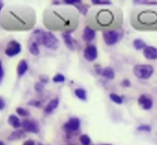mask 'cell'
<instances>
[{
  "mask_svg": "<svg viewBox=\"0 0 157 145\" xmlns=\"http://www.w3.org/2000/svg\"><path fill=\"white\" fill-rule=\"evenodd\" d=\"M86 18L87 26L103 32L120 29L123 24V13L117 8L94 9Z\"/></svg>",
  "mask_w": 157,
  "mask_h": 145,
  "instance_id": "1",
  "label": "cell"
},
{
  "mask_svg": "<svg viewBox=\"0 0 157 145\" xmlns=\"http://www.w3.org/2000/svg\"><path fill=\"white\" fill-rule=\"evenodd\" d=\"M44 22L50 30L72 32L78 28L80 19L74 9H54L45 12Z\"/></svg>",
  "mask_w": 157,
  "mask_h": 145,
  "instance_id": "2",
  "label": "cell"
},
{
  "mask_svg": "<svg viewBox=\"0 0 157 145\" xmlns=\"http://www.w3.org/2000/svg\"><path fill=\"white\" fill-rule=\"evenodd\" d=\"M131 26L140 32H157V10L134 9L130 13Z\"/></svg>",
  "mask_w": 157,
  "mask_h": 145,
  "instance_id": "3",
  "label": "cell"
},
{
  "mask_svg": "<svg viewBox=\"0 0 157 145\" xmlns=\"http://www.w3.org/2000/svg\"><path fill=\"white\" fill-rule=\"evenodd\" d=\"M30 41H33L39 45H44L51 50H56L59 47V41L56 36L51 32H45L41 29H37L33 32Z\"/></svg>",
  "mask_w": 157,
  "mask_h": 145,
  "instance_id": "4",
  "label": "cell"
},
{
  "mask_svg": "<svg viewBox=\"0 0 157 145\" xmlns=\"http://www.w3.org/2000/svg\"><path fill=\"white\" fill-rule=\"evenodd\" d=\"M154 72V68L149 64H138L133 67L134 75L140 80H149Z\"/></svg>",
  "mask_w": 157,
  "mask_h": 145,
  "instance_id": "5",
  "label": "cell"
},
{
  "mask_svg": "<svg viewBox=\"0 0 157 145\" xmlns=\"http://www.w3.org/2000/svg\"><path fill=\"white\" fill-rule=\"evenodd\" d=\"M123 36H124V31L122 30V28L103 32L104 42L108 46H113L117 44L123 38Z\"/></svg>",
  "mask_w": 157,
  "mask_h": 145,
  "instance_id": "6",
  "label": "cell"
},
{
  "mask_svg": "<svg viewBox=\"0 0 157 145\" xmlns=\"http://www.w3.org/2000/svg\"><path fill=\"white\" fill-rule=\"evenodd\" d=\"M81 128V120L77 116L70 117L63 126L64 131L67 133V136H70L80 130Z\"/></svg>",
  "mask_w": 157,
  "mask_h": 145,
  "instance_id": "7",
  "label": "cell"
},
{
  "mask_svg": "<svg viewBox=\"0 0 157 145\" xmlns=\"http://www.w3.org/2000/svg\"><path fill=\"white\" fill-rule=\"evenodd\" d=\"M21 127L25 132L38 134L40 132V126L37 121L32 119H24L21 123Z\"/></svg>",
  "mask_w": 157,
  "mask_h": 145,
  "instance_id": "8",
  "label": "cell"
},
{
  "mask_svg": "<svg viewBox=\"0 0 157 145\" xmlns=\"http://www.w3.org/2000/svg\"><path fill=\"white\" fill-rule=\"evenodd\" d=\"M83 57L88 62H94L98 57V50L97 47L94 44H88L83 50Z\"/></svg>",
  "mask_w": 157,
  "mask_h": 145,
  "instance_id": "9",
  "label": "cell"
},
{
  "mask_svg": "<svg viewBox=\"0 0 157 145\" xmlns=\"http://www.w3.org/2000/svg\"><path fill=\"white\" fill-rule=\"evenodd\" d=\"M21 52V44L15 41V40H12L10 41L8 45H7V48L5 50V54L10 56V57H12V56H15L17 55H19L20 53Z\"/></svg>",
  "mask_w": 157,
  "mask_h": 145,
  "instance_id": "10",
  "label": "cell"
},
{
  "mask_svg": "<svg viewBox=\"0 0 157 145\" xmlns=\"http://www.w3.org/2000/svg\"><path fill=\"white\" fill-rule=\"evenodd\" d=\"M139 105L144 110H151L153 106V100L147 94H140L138 98Z\"/></svg>",
  "mask_w": 157,
  "mask_h": 145,
  "instance_id": "11",
  "label": "cell"
},
{
  "mask_svg": "<svg viewBox=\"0 0 157 145\" xmlns=\"http://www.w3.org/2000/svg\"><path fill=\"white\" fill-rule=\"evenodd\" d=\"M62 38L64 41L65 45L67 46V49H69L70 51H75L76 50V40L72 37L71 32H63L62 33Z\"/></svg>",
  "mask_w": 157,
  "mask_h": 145,
  "instance_id": "12",
  "label": "cell"
},
{
  "mask_svg": "<svg viewBox=\"0 0 157 145\" xmlns=\"http://www.w3.org/2000/svg\"><path fill=\"white\" fill-rule=\"evenodd\" d=\"M143 56L147 60H156L157 59V47L152 45H147L142 51Z\"/></svg>",
  "mask_w": 157,
  "mask_h": 145,
  "instance_id": "13",
  "label": "cell"
},
{
  "mask_svg": "<svg viewBox=\"0 0 157 145\" xmlns=\"http://www.w3.org/2000/svg\"><path fill=\"white\" fill-rule=\"evenodd\" d=\"M96 37V31L89 26H85L82 32V39L86 43H91Z\"/></svg>",
  "mask_w": 157,
  "mask_h": 145,
  "instance_id": "14",
  "label": "cell"
},
{
  "mask_svg": "<svg viewBox=\"0 0 157 145\" xmlns=\"http://www.w3.org/2000/svg\"><path fill=\"white\" fill-rule=\"evenodd\" d=\"M58 105H59V99H58V98H54V99H52V100L45 105V107H44V114H47V115L52 114V113L58 107Z\"/></svg>",
  "mask_w": 157,
  "mask_h": 145,
  "instance_id": "15",
  "label": "cell"
},
{
  "mask_svg": "<svg viewBox=\"0 0 157 145\" xmlns=\"http://www.w3.org/2000/svg\"><path fill=\"white\" fill-rule=\"evenodd\" d=\"M28 70V62L25 59H21L17 67V74L19 77H22Z\"/></svg>",
  "mask_w": 157,
  "mask_h": 145,
  "instance_id": "16",
  "label": "cell"
},
{
  "mask_svg": "<svg viewBox=\"0 0 157 145\" xmlns=\"http://www.w3.org/2000/svg\"><path fill=\"white\" fill-rule=\"evenodd\" d=\"M25 131L23 129H17L13 132H11L8 138V139L10 141H14V140H19L25 137Z\"/></svg>",
  "mask_w": 157,
  "mask_h": 145,
  "instance_id": "17",
  "label": "cell"
},
{
  "mask_svg": "<svg viewBox=\"0 0 157 145\" xmlns=\"http://www.w3.org/2000/svg\"><path fill=\"white\" fill-rule=\"evenodd\" d=\"M102 77L107 79V80H114L115 77H116V73L115 71L112 67H104L101 71V74H100Z\"/></svg>",
  "mask_w": 157,
  "mask_h": 145,
  "instance_id": "18",
  "label": "cell"
},
{
  "mask_svg": "<svg viewBox=\"0 0 157 145\" xmlns=\"http://www.w3.org/2000/svg\"><path fill=\"white\" fill-rule=\"evenodd\" d=\"M8 121H9V124L14 128H20L21 127V122L16 115H10L9 116Z\"/></svg>",
  "mask_w": 157,
  "mask_h": 145,
  "instance_id": "19",
  "label": "cell"
},
{
  "mask_svg": "<svg viewBox=\"0 0 157 145\" xmlns=\"http://www.w3.org/2000/svg\"><path fill=\"white\" fill-rule=\"evenodd\" d=\"M74 93L77 96V98H78L82 101H86L87 100V92L83 88H77V89H75Z\"/></svg>",
  "mask_w": 157,
  "mask_h": 145,
  "instance_id": "20",
  "label": "cell"
},
{
  "mask_svg": "<svg viewBox=\"0 0 157 145\" xmlns=\"http://www.w3.org/2000/svg\"><path fill=\"white\" fill-rule=\"evenodd\" d=\"M75 8H76V10H77L78 12H80L81 14H82L83 16H87L88 13H89V11H90V9H91L90 5L84 4L83 2H82V4H80V5H78V6L75 7Z\"/></svg>",
  "mask_w": 157,
  "mask_h": 145,
  "instance_id": "21",
  "label": "cell"
},
{
  "mask_svg": "<svg viewBox=\"0 0 157 145\" xmlns=\"http://www.w3.org/2000/svg\"><path fill=\"white\" fill-rule=\"evenodd\" d=\"M29 51L33 55H39V54H40L39 44L33 41H30L29 42Z\"/></svg>",
  "mask_w": 157,
  "mask_h": 145,
  "instance_id": "22",
  "label": "cell"
},
{
  "mask_svg": "<svg viewBox=\"0 0 157 145\" xmlns=\"http://www.w3.org/2000/svg\"><path fill=\"white\" fill-rule=\"evenodd\" d=\"M133 46H134V48L136 49V50H138V51H140V50H144V48L147 46V44H146V43L142 40V39H140V38H137V39H134L133 40Z\"/></svg>",
  "mask_w": 157,
  "mask_h": 145,
  "instance_id": "23",
  "label": "cell"
},
{
  "mask_svg": "<svg viewBox=\"0 0 157 145\" xmlns=\"http://www.w3.org/2000/svg\"><path fill=\"white\" fill-rule=\"evenodd\" d=\"M109 98H110V100H111L112 102H114V103L117 104V105H121V104H123V102H124L123 97L120 96V95L117 94V93H111L109 94Z\"/></svg>",
  "mask_w": 157,
  "mask_h": 145,
  "instance_id": "24",
  "label": "cell"
},
{
  "mask_svg": "<svg viewBox=\"0 0 157 145\" xmlns=\"http://www.w3.org/2000/svg\"><path fill=\"white\" fill-rule=\"evenodd\" d=\"M135 5H145V6H157V1L152 0H133Z\"/></svg>",
  "mask_w": 157,
  "mask_h": 145,
  "instance_id": "25",
  "label": "cell"
},
{
  "mask_svg": "<svg viewBox=\"0 0 157 145\" xmlns=\"http://www.w3.org/2000/svg\"><path fill=\"white\" fill-rule=\"evenodd\" d=\"M92 4L94 6H111L112 1L110 0H92Z\"/></svg>",
  "mask_w": 157,
  "mask_h": 145,
  "instance_id": "26",
  "label": "cell"
},
{
  "mask_svg": "<svg viewBox=\"0 0 157 145\" xmlns=\"http://www.w3.org/2000/svg\"><path fill=\"white\" fill-rule=\"evenodd\" d=\"M80 141L82 145H91L92 140L91 138L87 135V134H82L80 137Z\"/></svg>",
  "mask_w": 157,
  "mask_h": 145,
  "instance_id": "27",
  "label": "cell"
},
{
  "mask_svg": "<svg viewBox=\"0 0 157 145\" xmlns=\"http://www.w3.org/2000/svg\"><path fill=\"white\" fill-rule=\"evenodd\" d=\"M65 81H66V77L61 73H57L53 77V82L55 83H63Z\"/></svg>",
  "mask_w": 157,
  "mask_h": 145,
  "instance_id": "28",
  "label": "cell"
},
{
  "mask_svg": "<svg viewBox=\"0 0 157 145\" xmlns=\"http://www.w3.org/2000/svg\"><path fill=\"white\" fill-rule=\"evenodd\" d=\"M62 3L64 5H67V6H74V7H77L78 5L82 4V1H81V0H64Z\"/></svg>",
  "mask_w": 157,
  "mask_h": 145,
  "instance_id": "29",
  "label": "cell"
},
{
  "mask_svg": "<svg viewBox=\"0 0 157 145\" xmlns=\"http://www.w3.org/2000/svg\"><path fill=\"white\" fill-rule=\"evenodd\" d=\"M16 113L18 114V115H20L21 116H30V112L27 110V109H25V108H23V107H18L17 109H16Z\"/></svg>",
  "mask_w": 157,
  "mask_h": 145,
  "instance_id": "30",
  "label": "cell"
},
{
  "mask_svg": "<svg viewBox=\"0 0 157 145\" xmlns=\"http://www.w3.org/2000/svg\"><path fill=\"white\" fill-rule=\"evenodd\" d=\"M138 131H144V132H150L151 130V127L150 125L147 124H143V125H140L137 128Z\"/></svg>",
  "mask_w": 157,
  "mask_h": 145,
  "instance_id": "31",
  "label": "cell"
},
{
  "mask_svg": "<svg viewBox=\"0 0 157 145\" xmlns=\"http://www.w3.org/2000/svg\"><path fill=\"white\" fill-rule=\"evenodd\" d=\"M28 105H32V106H34V107H37V108H40L42 106V102L40 100H31L27 103Z\"/></svg>",
  "mask_w": 157,
  "mask_h": 145,
  "instance_id": "32",
  "label": "cell"
},
{
  "mask_svg": "<svg viewBox=\"0 0 157 145\" xmlns=\"http://www.w3.org/2000/svg\"><path fill=\"white\" fill-rule=\"evenodd\" d=\"M39 82L44 85V84H46L49 82V77L47 75H44V74L43 75H40L39 76Z\"/></svg>",
  "mask_w": 157,
  "mask_h": 145,
  "instance_id": "33",
  "label": "cell"
},
{
  "mask_svg": "<svg viewBox=\"0 0 157 145\" xmlns=\"http://www.w3.org/2000/svg\"><path fill=\"white\" fill-rule=\"evenodd\" d=\"M44 88V85L43 83H41L40 82H36L35 85H34V89H35V91H36L37 93L43 92Z\"/></svg>",
  "mask_w": 157,
  "mask_h": 145,
  "instance_id": "34",
  "label": "cell"
},
{
  "mask_svg": "<svg viewBox=\"0 0 157 145\" xmlns=\"http://www.w3.org/2000/svg\"><path fill=\"white\" fill-rule=\"evenodd\" d=\"M121 86L123 87V88H128V87H130V85H131V82H130V81L128 80V79H124L122 82H121Z\"/></svg>",
  "mask_w": 157,
  "mask_h": 145,
  "instance_id": "35",
  "label": "cell"
},
{
  "mask_svg": "<svg viewBox=\"0 0 157 145\" xmlns=\"http://www.w3.org/2000/svg\"><path fill=\"white\" fill-rule=\"evenodd\" d=\"M3 78H4V68H3L2 62L0 61V83L2 82V81H3Z\"/></svg>",
  "mask_w": 157,
  "mask_h": 145,
  "instance_id": "36",
  "label": "cell"
},
{
  "mask_svg": "<svg viewBox=\"0 0 157 145\" xmlns=\"http://www.w3.org/2000/svg\"><path fill=\"white\" fill-rule=\"evenodd\" d=\"M5 105H6V103H5L4 98L0 96V110H3L5 108Z\"/></svg>",
  "mask_w": 157,
  "mask_h": 145,
  "instance_id": "37",
  "label": "cell"
},
{
  "mask_svg": "<svg viewBox=\"0 0 157 145\" xmlns=\"http://www.w3.org/2000/svg\"><path fill=\"white\" fill-rule=\"evenodd\" d=\"M22 145H37V144L33 139H28V140L24 141V143Z\"/></svg>",
  "mask_w": 157,
  "mask_h": 145,
  "instance_id": "38",
  "label": "cell"
},
{
  "mask_svg": "<svg viewBox=\"0 0 157 145\" xmlns=\"http://www.w3.org/2000/svg\"><path fill=\"white\" fill-rule=\"evenodd\" d=\"M61 1H53L52 2V4L54 5V6H59V5H61Z\"/></svg>",
  "mask_w": 157,
  "mask_h": 145,
  "instance_id": "39",
  "label": "cell"
},
{
  "mask_svg": "<svg viewBox=\"0 0 157 145\" xmlns=\"http://www.w3.org/2000/svg\"><path fill=\"white\" fill-rule=\"evenodd\" d=\"M3 7H4V3L2 1H0V11H1V10L3 9Z\"/></svg>",
  "mask_w": 157,
  "mask_h": 145,
  "instance_id": "40",
  "label": "cell"
},
{
  "mask_svg": "<svg viewBox=\"0 0 157 145\" xmlns=\"http://www.w3.org/2000/svg\"><path fill=\"white\" fill-rule=\"evenodd\" d=\"M66 145H77V144H75V143H71V142H68V143H67Z\"/></svg>",
  "mask_w": 157,
  "mask_h": 145,
  "instance_id": "41",
  "label": "cell"
},
{
  "mask_svg": "<svg viewBox=\"0 0 157 145\" xmlns=\"http://www.w3.org/2000/svg\"><path fill=\"white\" fill-rule=\"evenodd\" d=\"M0 145H5V144H4V142H3V141L0 140Z\"/></svg>",
  "mask_w": 157,
  "mask_h": 145,
  "instance_id": "42",
  "label": "cell"
},
{
  "mask_svg": "<svg viewBox=\"0 0 157 145\" xmlns=\"http://www.w3.org/2000/svg\"><path fill=\"white\" fill-rule=\"evenodd\" d=\"M103 145H111V144H103Z\"/></svg>",
  "mask_w": 157,
  "mask_h": 145,
  "instance_id": "43",
  "label": "cell"
}]
</instances>
